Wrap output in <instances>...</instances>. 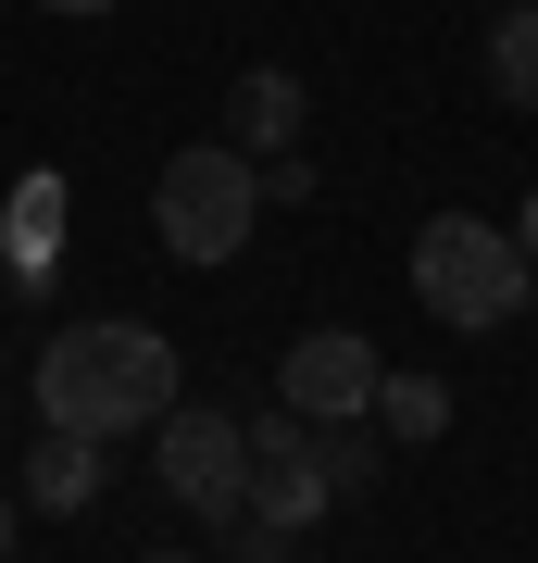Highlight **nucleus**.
<instances>
[{"label": "nucleus", "mask_w": 538, "mask_h": 563, "mask_svg": "<svg viewBox=\"0 0 538 563\" xmlns=\"http://www.w3.org/2000/svg\"><path fill=\"white\" fill-rule=\"evenodd\" d=\"M39 413L63 426V439H151L163 413H176V339L163 325H125V313H100V325H63V339L39 351Z\"/></svg>", "instance_id": "obj_1"}, {"label": "nucleus", "mask_w": 538, "mask_h": 563, "mask_svg": "<svg viewBox=\"0 0 538 563\" xmlns=\"http://www.w3.org/2000/svg\"><path fill=\"white\" fill-rule=\"evenodd\" d=\"M251 225H263V163H251V151H226V139L163 151V176H151V239L176 251V263H239Z\"/></svg>", "instance_id": "obj_2"}, {"label": "nucleus", "mask_w": 538, "mask_h": 563, "mask_svg": "<svg viewBox=\"0 0 538 563\" xmlns=\"http://www.w3.org/2000/svg\"><path fill=\"white\" fill-rule=\"evenodd\" d=\"M526 251L501 239L488 213H426V239H414V301L439 313V325H501V313H526Z\"/></svg>", "instance_id": "obj_3"}, {"label": "nucleus", "mask_w": 538, "mask_h": 563, "mask_svg": "<svg viewBox=\"0 0 538 563\" xmlns=\"http://www.w3.org/2000/svg\"><path fill=\"white\" fill-rule=\"evenodd\" d=\"M151 451H163V501H188V514H213V526L251 514V426L239 413L176 401V413L151 426Z\"/></svg>", "instance_id": "obj_4"}, {"label": "nucleus", "mask_w": 538, "mask_h": 563, "mask_svg": "<svg viewBox=\"0 0 538 563\" xmlns=\"http://www.w3.org/2000/svg\"><path fill=\"white\" fill-rule=\"evenodd\" d=\"M276 388H288L300 426H363L376 388H388V363H376V339H351V325H314V339H288Z\"/></svg>", "instance_id": "obj_5"}, {"label": "nucleus", "mask_w": 538, "mask_h": 563, "mask_svg": "<svg viewBox=\"0 0 538 563\" xmlns=\"http://www.w3.org/2000/svg\"><path fill=\"white\" fill-rule=\"evenodd\" d=\"M88 488H100V439H63L51 426V439L25 451V501L39 514H88Z\"/></svg>", "instance_id": "obj_6"}, {"label": "nucleus", "mask_w": 538, "mask_h": 563, "mask_svg": "<svg viewBox=\"0 0 538 563\" xmlns=\"http://www.w3.org/2000/svg\"><path fill=\"white\" fill-rule=\"evenodd\" d=\"M239 139H263V151H288V139H300V76L251 63V76H239Z\"/></svg>", "instance_id": "obj_7"}, {"label": "nucleus", "mask_w": 538, "mask_h": 563, "mask_svg": "<svg viewBox=\"0 0 538 563\" xmlns=\"http://www.w3.org/2000/svg\"><path fill=\"white\" fill-rule=\"evenodd\" d=\"M376 426H388V439H451V388L439 376H388L376 388Z\"/></svg>", "instance_id": "obj_8"}, {"label": "nucleus", "mask_w": 538, "mask_h": 563, "mask_svg": "<svg viewBox=\"0 0 538 563\" xmlns=\"http://www.w3.org/2000/svg\"><path fill=\"white\" fill-rule=\"evenodd\" d=\"M488 88L514 113H538V13H501V38H488Z\"/></svg>", "instance_id": "obj_9"}, {"label": "nucleus", "mask_w": 538, "mask_h": 563, "mask_svg": "<svg viewBox=\"0 0 538 563\" xmlns=\"http://www.w3.org/2000/svg\"><path fill=\"white\" fill-rule=\"evenodd\" d=\"M314 476L326 488H363V476H376V439H363V426H314Z\"/></svg>", "instance_id": "obj_10"}, {"label": "nucleus", "mask_w": 538, "mask_h": 563, "mask_svg": "<svg viewBox=\"0 0 538 563\" xmlns=\"http://www.w3.org/2000/svg\"><path fill=\"white\" fill-rule=\"evenodd\" d=\"M226 563H288V526H263V514H239V526H226Z\"/></svg>", "instance_id": "obj_11"}, {"label": "nucleus", "mask_w": 538, "mask_h": 563, "mask_svg": "<svg viewBox=\"0 0 538 563\" xmlns=\"http://www.w3.org/2000/svg\"><path fill=\"white\" fill-rule=\"evenodd\" d=\"M514 251H526V276H538V188H526V213H514Z\"/></svg>", "instance_id": "obj_12"}, {"label": "nucleus", "mask_w": 538, "mask_h": 563, "mask_svg": "<svg viewBox=\"0 0 538 563\" xmlns=\"http://www.w3.org/2000/svg\"><path fill=\"white\" fill-rule=\"evenodd\" d=\"M39 13H76V25H88V13H113V0H39Z\"/></svg>", "instance_id": "obj_13"}, {"label": "nucleus", "mask_w": 538, "mask_h": 563, "mask_svg": "<svg viewBox=\"0 0 538 563\" xmlns=\"http://www.w3.org/2000/svg\"><path fill=\"white\" fill-rule=\"evenodd\" d=\"M0 551H13V501H0Z\"/></svg>", "instance_id": "obj_14"}, {"label": "nucleus", "mask_w": 538, "mask_h": 563, "mask_svg": "<svg viewBox=\"0 0 538 563\" xmlns=\"http://www.w3.org/2000/svg\"><path fill=\"white\" fill-rule=\"evenodd\" d=\"M139 563H188V551H139Z\"/></svg>", "instance_id": "obj_15"}, {"label": "nucleus", "mask_w": 538, "mask_h": 563, "mask_svg": "<svg viewBox=\"0 0 538 563\" xmlns=\"http://www.w3.org/2000/svg\"><path fill=\"white\" fill-rule=\"evenodd\" d=\"M501 13H538V0H501Z\"/></svg>", "instance_id": "obj_16"}]
</instances>
